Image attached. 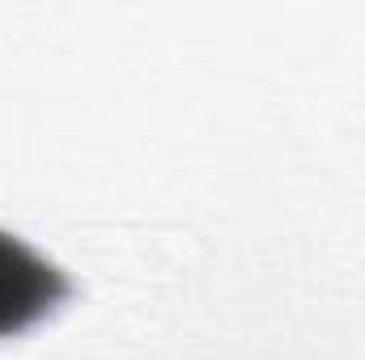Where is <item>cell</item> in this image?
Instances as JSON below:
<instances>
[{
    "instance_id": "1",
    "label": "cell",
    "mask_w": 365,
    "mask_h": 360,
    "mask_svg": "<svg viewBox=\"0 0 365 360\" xmlns=\"http://www.w3.org/2000/svg\"><path fill=\"white\" fill-rule=\"evenodd\" d=\"M60 297H64V275L47 268L34 250H26L17 238L0 233V335L21 331Z\"/></svg>"
}]
</instances>
